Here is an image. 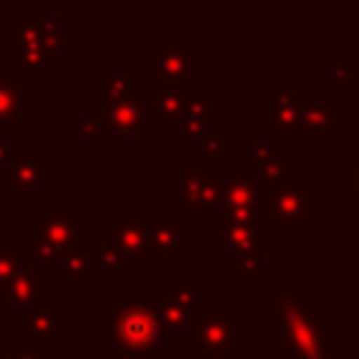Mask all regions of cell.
I'll use <instances>...</instances> for the list:
<instances>
[{
	"label": "cell",
	"mask_w": 359,
	"mask_h": 359,
	"mask_svg": "<svg viewBox=\"0 0 359 359\" xmlns=\"http://www.w3.org/2000/svg\"><path fill=\"white\" fill-rule=\"evenodd\" d=\"M278 323V356L283 359H331L328 331L331 320L320 314L300 292H292L275 314Z\"/></svg>",
	"instance_id": "cell-1"
},
{
	"label": "cell",
	"mask_w": 359,
	"mask_h": 359,
	"mask_svg": "<svg viewBox=\"0 0 359 359\" xmlns=\"http://www.w3.org/2000/svg\"><path fill=\"white\" fill-rule=\"evenodd\" d=\"M157 300L160 292L154 294H135L129 292L115 314H112V339L115 351L126 356H140V359H165V337L160 328L157 317Z\"/></svg>",
	"instance_id": "cell-2"
},
{
	"label": "cell",
	"mask_w": 359,
	"mask_h": 359,
	"mask_svg": "<svg viewBox=\"0 0 359 359\" xmlns=\"http://www.w3.org/2000/svg\"><path fill=\"white\" fill-rule=\"evenodd\" d=\"M264 191V230H303L309 219L320 213V194L306 185L303 177L261 185Z\"/></svg>",
	"instance_id": "cell-3"
},
{
	"label": "cell",
	"mask_w": 359,
	"mask_h": 359,
	"mask_svg": "<svg viewBox=\"0 0 359 359\" xmlns=\"http://www.w3.org/2000/svg\"><path fill=\"white\" fill-rule=\"evenodd\" d=\"M205 70V53L188 36H154L149 42V81L157 87H191Z\"/></svg>",
	"instance_id": "cell-4"
},
{
	"label": "cell",
	"mask_w": 359,
	"mask_h": 359,
	"mask_svg": "<svg viewBox=\"0 0 359 359\" xmlns=\"http://www.w3.org/2000/svg\"><path fill=\"white\" fill-rule=\"evenodd\" d=\"M191 359L238 356L241 353V320L227 306H199L188 342Z\"/></svg>",
	"instance_id": "cell-5"
},
{
	"label": "cell",
	"mask_w": 359,
	"mask_h": 359,
	"mask_svg": "<svg viewBox=\"0 0 359 359\" xmlns=\"http://www.w3.org/2000/svg\"><path fill=\"white\" fill-rule=\"evenodd\" d=\"M76 48V39L67 36L65 42H50L45 39L34 25L17 22L8 31V59H11V73L14 76H48L53 65L65 59Z\"/></svg>",
	"instance_id": "cell-6"
},
{
	"label": "cell",
	"mask_w": 359,
	"mask_h": 359,
	"mask_svg": "<svg viewBox=\"0 0 359 359\" xmlns=\"http://www.w3.org/2000/svg\"><path fill=\"white\" fill-rule=\"evenodd\" d=\"M261 216H264V191H261V182H258L252 165H238V163L227 165L222 213L216 219L261 224Z\"/></svg>",
	"instance_id": "cell-7"
},
{
	"label": "cell",
	"mask_w": 359,
	"mask_h": 359,
	"mask_svg": "<svg viewBox=\"0 0 359 359\" xmlns=\"http://www.w3.org/2000/svg\"><path fill=\"white\" fill-rule=\"evenodd\" d=\"M266 233L269 230H264L261 224H252V222L213 219V250L230 266H238L247 258L266 255Z\"/></svg>",
	"instance_id": "cell-8"
},
{
	"label": "cell",
	"mask_w": 359,
	"mask_h": 359,
	"mask_svg": "<svg viewBox=\"0 0 359 359\" xmlns=\"http://www.w3.org/2000/svg\"><path fill=\"white\" fill-rule=\"evenodd\" d=\"M98 115L104 118L112 137H137V140L149 143L151 135H154V126H151V87L140 90L132 98L101 104Z\"/></svg>",
	"instance_id": "cell-9"
},
{
	"label": "cell",
	"mask_w": 359,
	"mask_h": 359,
	"mask_svg": "<svg viewBox=\"0 0 359 359\" xmlns=\"http://www.w3.org/2000/svg\"><path fill=\"white\" fill-rule=\"evenodd\" d=\"M0 306L14 317V320H28L34 311L50 306V269L34 264L28 272H22L3 294Z\"/></svg>",
	"instance_id": "cell-10"
},
{
	"label": "cell",
	"mask_w": 359,
	"mask_h": 359,
	"mask_svg": "<svg viewBox=\"0 0 359 359\" xmlns=\"http://www.w3.org/2000/svg\"><path fill=\"white\" fill-rule=\"evenodd\" d=\"M87 224H90L87 216H81L70 202H59V205L39 202L36 205V230L48 241H53L62 252L87 241Z\"/></svg>",
	"instance_id": "cell-11"
},
{
	"label": "cell",
	"mask_w": 359,
	"mask_h": 359,
	"mask_svg": "<svg viewBox=\"0 0 359 359\" xmlns=\"http://www.w3.org/2000/svg\"><path fill=\"white\" fill-rule=\"evenodd\" d=\"M345 126V104L342 101H309L300 121L278 135V140H309V143H323L331 137L334 129Z\"/></svg>",
	"instance_id": "cell-12"
},
{
	"label": "cell",
	"mask_w": 359,
	"mask_h": 359,
	"mask_svg": "<svg viewBox=\"0 0 359 359\" xmlns=\"http://www.w3.org/2000/svg\"><path fill=\"white\" fill-rule=\"evenodd\" d=\"M151 255H191V230L174 216H137Z\"/></svg>",
	"instance_id": "cell-13"
},
{
	"label": "cell",
	"mask_w": 359,
	"mask_h": 359,
	"mask_svg": "<svg viewBox=\"0 0 359 359\" xmlns=\"http://www.w3.org/2000/svg\"><path fill=\"white\" fill-rule=\"evenodd\" d=\"M213 177H216V157L205 151H180L177 154V191H180L177 205L194 202Z\"/></svg>",
	"instance_id": "cell-14"
},
{
	"label": "cell",
	"mask_w": 359,
	"mask_h": 359,
	"mask_svg": "<svg viewBox=\"0 0 359 359\" xmlns=\"http://www.w3.org/2000/svg\"><path fill=\"white\" fill-rule=\"evenodd\" d=\"M107 230H109L115 247L121 250L126 269H149V266H151V258H154V255H151V250H149V244H146L140 219L115 216Z\"/></svg>",
	"instance_id": "cell-15"
},
{
	"label": "cell",
	"mask_w": 359,
	"mask_h": 359,
	"mask_svg": "<svg viewBox=\"0 0 359 359\" xmlns=\"http://www.w3.org/2000/svg\"><path fill=\"white\" fill-rule=\"evenodd\" d=\"M216 126V90L210 87H194L191 104L177 126V140L191 143V140H205V135Z\"/></svg>",
	"instance_id": "cell-16"
},
{
	"label": "cell",
	"mask_w": 359,
	"mask_h": 359,
	"mask_svg": "<svg viewBox=\"0 0 359 359\" xmlns=\"http://www.w3.org/2000/svg\"><path fill=\"white\" fill-rule=\"evenodd\" d=\"M306 104H309V98L300 87H292V90L269 87L266 95H264V123L269 129H275L278 135H283L300 121Z\"/></svg>",
	"instance_id": "cell-17"
},
{
	"label": "cell",
	"mask_w": 359,
	"mask_h": 359,
	"mask_svg": "<svg viewBox=\"0 0 359 359\" xmlns=\"http://www.w3.org/2000/svg\"><path fill=\"white\" fill-rule=\"evenodd\" d=\"M8 180L22 194H42L50 188V154L48 151H22L14 154Z\"/></svg>",
	"instance_id": "cell-18"
},
{
	"label": "cell",
	"mask_w": 359,
	"mask_h": 359,
	"mask_svg": "<svg viewBox=\"0 0 359 359\" xmlns=\"http://www.w3.org/2000/svg\"><path fill=\"white\" fill-rule=\"evenodd\" d=\"M194 87H157L151 90V126L154 129H174L180 126Z\"/></svg>",
	"instance_id": "cell-19"
},
{
	"label": "cell",
	"mask_w": 359,
	"mask_h": 359,
	"mask_svg": "<svg viewBox=\"0 0 359 359\" xmlns=\"http://www.w3.org/2000/svg\"><path fill=\"white\" fill-rule=\"evenodd\" d=\"M62 306H45L39 311H34L28 320H25V337L22 342L31 345V348H42V345H62L65 337H62Z\"/></svg>",
	"instance_id": "cell-20"
},
{
	"label": "cell",
	"mask_w": 359,
	"mask_h": 359,
	"mask_svg": "<svg viewBox=\"0 0 359 359\" xmlns=\"http://www.w3.org/2000/svg\"><path fill=\"white\" fill-rule=\"evenodd\" d=\"M25 126V79L22 76H0V129H22Z\"/></svg>",
	"instance_id": "cell-21"
},
{
	"label": "cell",
	"mask_w": 359,
	"mask_h": 359,
	"mask_svg": "<svg viewBox=\"0 0 359 359\" xmlns=\"http://www.w3.org/2000/svg\"><path fill=\"white\" fill-rule=\"evenodd\" d=\"M199 311V309H196ZM196 311H185L180 306H174L171 300L163 297L157 300V317H160V328L165 337V345H188L191 342V328H194V317Z\"/></svg>",
	"instance_id": "cell-22"
},
{
	"label": "cell",
	"mask_w": 359,
	"mask_h": 359,
	"mask_svg": "<svg viewBox=\"0 0 359 359\" xmlns=\"http://www.w3.org/2000/svg\"><path fill=\"white\" fill-rule=\"evenodd\" d=\"M98 90H101V104H109V101L132 98V95H137L143 87H140L137 76H132V73L126 70L123 62H115L112 70L98 79Z\"/></svg>",
	"instance_id": "cell-23"
},
{
	"label": "cell",
	"mask_w": 359,
	"mask_h": 359,
	"mask_svg": "<svg viewBox=\"0 0 359 359\" xmlns=\"http://www.w3.org/2000/svg\"><path fill=\"white\" fill-rule=\"evenodd\" d=\"M31 266L34 258L22 241H0V294Z\"/></svg>",
	"instance_id": "cell-24"
},
{
	"label": "cell",
	"mask_w": 359,
	"mask_h": 359,
	"mask_svg": "<svg viewBox=\"0 0 359 359\" xmlns=\"http://www.w3.org/2000/svg\"><path fill=\"white\" fill-rule=\"evenodd\" d=\"M93 261H95L98 278H101L104 283H109V280L115 278V272L126 266V264H123V255H121V250L115 247V241H112V236H109L107 227H101L98 238L93 241Z\"/></svg>",
	"instance_id": "cell-25"
},
{
	"label": "cell",
	"mask_w": 359,
	"mask_h": 359,
	"mask_svg": "<svg viewBox=\"0 0 359 359\" xmlns=\"http://www.w3.org/2000/svg\"><path fill=\"white\" fill-rule=\"evenodd\" d=\"M222 194H224V180L213 177L194 202L177 205V216H219L222 213Z\"/></svg>",
	"instance_id": "cell-26"
},
{
	"label": "cell",
	"mask_w": 359,
	"mask_h": 359,
	"mask_svg": "<svg viewBox=\"0 0 359 359\" xmlns=\"http://www.w3.org/2000/svg\"><path fill=\"white\" fill-rule=\"evenodd\" d=\"M56 269H59L65 278H84V275H90V269H95V261H93V241H84V244H76V247L65 250V252L59 255Z\"/></svg>",
	"instance_id": "cell-27"
},
{
	"label": "cell",
	"mask_w": 359,
	"mask_h": 359,
	"mask_svg": "<svg viewBox=\"0 0 359 359\" xmlns=\"http://www.w3.org/2000/svg\"><path fill=\"white\" fill-rule=\"evenodd\" d=\"M22 244H25V250L31 252L34 264L48 266V269H56L62 250H59L53 241H48L36 227H25V230H22Z\"/></svg>",
	"instance_id": "cell-28"
},
{
	"label": "cell",
	"mask_w": 359,
	"mask_h": 359,
	"mask_svg": "<svg viewBox=\"0 0 359 359\" xmlns=\"http://www.w3.org/2000/svg\"><path fill=\"white\" fill-rule=\"evenodd\" d=\"M202 292H205V283L202 280H188V283L163 280V297L171 300L180 309H185V311H196L199 309V294Z\"/></svg>",
	"instance_id": "cell-29"
},
{
	"label": "cell",
	"mask_w": 359,
	"mask_h": 359,
	"mask_svg": "<svg viewBox=\"0 0 359 359\" xmlns=\"http://www.w3.org/2000/svg\"><path fill=\"white\" fill-rule=\"evenodd\" d=\"M22 22L34 25V28H36L45 39H50V42H65V39H67L62 14H53V11H25V14H22Z\"/></svg>",
	"instance_id": "cell-30"
},
{
	"label": "cell",
	"mask_w": 359,
	"mask_h": 359,
	"mask_svg": "<svg viewBox=\"0 0 359 359\" xmlns=\"http://www.w3.org/2000/svg\"><path fill=\"white\" fill-rule=\"evenodd\" d=\"M292 163H294V154L280 151V154H275L272 160L255 163V165H252V171H255V177H258V182H261V185H272V182H283V180H289Z\"/></svg>",
	"instance_id": "cell-31"
},
{
	"label": "cell",
	"mask_w": 359,
	"mask_h": 359,
	"mask_svg": "<svg viewBox=\"0 0 359 359\" xmlns=\"http://www.w3.org/2000/svg\"><path fill=\"white\" fill-rule=\"evenodd\" d=\"M73 137H79V140H84V137H90V140H112V135H109V129H107V123H104V118L98 112L79 115L73 121Z\"/></svg>",
	"instance_id": "cell-32"
},
{
	"label": "cell",
	"mask_w": 359,
	"mask_h": 359,
	"mask_svg": "<svg viewBox=\"0 0 359 359\" xmlns=\"http://www.w3.org/2000/svg\"><path fill=\"white\" fill-rule=\"evenodd\" d=\"M292 292H297L292 280H266V289H264V314H266L269 320H275L278 309L283 306V300H286Z\"/></svg>",
	"instance_id": "cell-33"
},
{
	"label": "cell",
	"mask_w": 359,
	"mask_h": 359,
	"mask_svg": "<svg viewBox=\"0 0 359 359\" xmlns=\"http://www.w3.org/2000/svg\"><path fill=\"white\" fill-rule=\"evenodd\" d=\"M328 84L337 90H353L356 87V65L353 62H334L328 67Z\"/></svg>",
	"instance_id": "cell-34"
},
{
	"label": "cell",
	"mask_w": 359,
	"mask_h": 359,
	"mask_svg": "<svg viewBox=\"0 0 359 359\" xmlns=\"http://www.w3.org/2000/svg\"><path fill=\"white\" fill-rule=\"evenodd\" d=\"M342 202L359 205V165H342Z\"/></svg>",
	"instance_id": "cell-35"
},
{
	"label": "cell",
	"mask_w": 359,
	"mask_h": 359,
	"mask_svg": "<svg viewBox=\"0 0 359 359\" xmlns=\"http://www.w3.org/2000/svg\"><path fill=\"white\" fill-rule=\"evenodd\" d=\"M227 140H230V129L227 126H213L202 140V151L210 154V157H219L227 149Z\"/></svg>",
	"instance_id": "cell-36"
},
{
	"label": "cell",
	"mask_w": 359,
	"mask_h": 359,
	"mask_svg": "<svg viewBox=\"0 0 359 359\" xmlns=\"http://www.w3.org/2000/svg\"><path fill=\"white\" fill-rule=\"evenodd\" d=\"M283 149H280V140L278 137H255L252 140V163L250 165H255V163H264V160H272L275 154H280Z\"/></svg>",
	"instance_id": "cell-37"
},
{
	"label": "cell",
	"mask_w": 359,
	"mask_h": 359,
	"mask_svg": "<svg viewBox=\"0 0 359 359\" xmlns=\"http://www.w3.org/2000/svg\"><path fill=\"white\" fill-rule=\"evenodd\" d=\"M8 356H11V359H48L39 348H31V345H25V342H11V345H8Z\"/></svg>",
	"instance_id": "cell-38"
},
{
	"label": "cell",
	"mask_w": 359,
	"mask_h": 359,
	"mask_svg": "<svg viewBox=\"0 0 359 359\" xmlns=\"http://www.w3.org/2000/svg\"><path fill=\"white\" fill-rule=\"evenodd\" d=\"M11 160H14V149H11V140H8V137H0V180H3V177L8 180V171H11Z\"/></svg>",
	"instance_id": "cell-39"
},
{
	"label": "cell",
	"mask_w": 359,
	"mask_h": 359,
	"mask_svg": "<svg viewBox=\"0 0 359 359\" xmlns=\"http://www.w3.org/2000/svg\"><path fill=\"white\" fill-rule=\"evenodd\" d=\"M101 359H126V353H121V351H112V353H107V356H101Z\"/></svg>",
	"instance_id": "cell-40"
},
{
	"label": "cell",
	"mask_w": 359,
	"mask_h": 359,
	"mask_svg": "<svg viewBox=\"0 0 359 359\" xmlns=\"http://www.w3.org/2000/svg\"><path fill=\"white\" fill-rule=\"evenodd\" d=\"M353 356H356V359H359V342H356V345H353Z\"/></svg>",
	"instance_id": "cell-41"
},
{
	"label": "cell",
	"mask_w": 359,
	"mask_h": 359,
	"mask_svg": "<svg viewBox=\"0 0 359 359\" xmlns=\"http://www.w3.org/2000/svg\"><path fill=\"white\" fill-rule=\"evenodd\" d=\"M353 165H359V151H356V154H353Z\"/></svg>",
	"instance_id": "cell-42"
},
{
	"label": "cell",
	"mask_w": 359,
	"mask_h": 359,
	"mask_svg": "<svg viewBox=\"0 0 359 359\" xmlns=\"http://www.w3.org/2000/svg\"><path fill=\"white\" fill-rule=\"evenodd\" d=\"M165 359H180V356H165Z\"/></svg>",
	"instance_id": "cell-43"
},
{
	"label": "cell",
	"mask_w": 359,
	"mask_h": 359,
	"mask_svg": "<svg viewBox=\"0 0 359 359\" xmlns=\"http://www.w3.org/2000/svg\"><path fill=\"white\" fill-rule=\"evenodd\" d=\"M6 359H11V356H6Z\"/></svg>",
	"instance_id": "cell-44"
}]
</instances>
